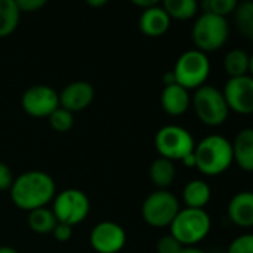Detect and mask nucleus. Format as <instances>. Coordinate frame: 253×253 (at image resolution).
Masks as SVG:
<instances>
[{
	"instance_id": "f257e3e1",
	"label": "nucleus",
	"mask_w": 253,
	"mask_h": 253,
	"mask_svg": "<svg viewBox=\"0 0 253 253\" xmlns=\"http://www.w3.org/2000/svg\"><path fill=\"white\" fill-rule=\"evenodd\" d=\"M9 192L12 203L18 209L32 211L41 207H48L57 194V186L46 171L30 170L14 179Z\"/></svg>"
},
{
	"instance_id": "a878e982",
	"label": "nucleus",
	"mask_w": 253,
	"mask_h": 253,
	"mask_svg": "<svg viewBox=\"0 0 253 253\" xmlns=\"http://www.w3.org/2000/svg\"><path fill=\"white\" fill-rule=\"evenodd\" d=\"M237 6H238V0H204L203 3L204 12H210L223 18L232 15Z\"/></svg>"
},
{
	"instance_id": "f8f14e48",
	"label": "nucleus",
	"mask_w": 253,
	"mask_h": 253,
	"mask_svg": "<svg viewBox=\"0 0 253 253\" xmlns=\"http://www.w3.org/2000/svg\"><path fill=\"white\" fill-rule=\"evenodd\" d=\"M229 112L253 115V78L249 75L229 78L222 89Z\"/></svg>"
},
{
	"instance_id": "cd10ccee",
	"label": "nucleus",
	"mask_w": 253,
	"mask_h": 253,
	"mask_svg": "<svg viewBox=\"0 0 253 253\" xmlns=\"http://www.w3.org/2000/svg\"><path fill=\"white\" fill-rule=\"evenodd\" d=\"M182 249L183 246L171 234H166L157 241V253H179Z\"/></svg>"
},
{
	"instance_id": "72a5a7b5",
	"label": "nucleus",
	"mask_w": 253,
	"mask_h": 253,
	"mask_svg": "<svg viewBox=\"0 0 253 253\" xmlns=\"http://www.w3.org/2000/svg\"><path fill=\"white\" fill-rule=\"evenodd\" d=\"M85 2L91 8H103L109 2V0H85Z\"/></svg>"
},
{
	"instance_id": "1a4fd4ad",
	"label": "nucleus",
	"mask_w": 253,
	"mask_h": 253,
	"mask_svg": "<svg viewBox=\"0 0 253 253\" xmlns=\"http://www.w3.org/2000/svg\"><path fill=\"white\" fill-rule=\"evenodd\" d=\"M51 210L60 223H67L75 228L88 217L91 203L84 191L69 188L55 194Z\"/></svg>"
},
{
	"instance_id": "39448f33",
	"label": "nucleus",
	"mask_w": 253,
	"mask_h": 253,
	"mask_svg": "<svg viewBox=\"0 0 253 253\" xmlns=\"http://www.w3.org/2000/svg\"><path fill=\"white\" fill-rule=\"evenodd\" d=\"M191 106L197 118L207 126H219L229 116V107L222 91L213 85L197 88L191 97Z\"/></svg>"
},
{
	"instance_id": "412c9836",
	"label": "nucleus",
	"mask_w": 253,
	"mask_h": 253,
	"mask_svg": "<svg viewBox=\"0 0 253 253\" xmlns=\"http://www.w3.org/2000/svg\"><path fill=\"white\" fill-rule=\"evenodd\" d=\"M27 223L33 232L45 235V234H52L58 220L49 207H41V209L29 211Z\"/></svg>"
},
{
	"instance_id": "c9c22d12",
	"label": "nucleus",
	"mask_w": 253,
	"mask_h": 253,
	"mask_svg": "<svg viewBox=\"0 0 253 253\" xmlns=\"http://www.w3.org/2000/svg\"><path fill=\"white\" fill-rule=\"evenodd\" d=\"M0 253H18V252L9 246H0Z\"/></svg>"
},
{
	"instance_id": "473e14b6",
	"label": "nucleus",
	"mask_w": 253,
	"mask_h": 253,
	"mask_svg": "<svg viewBox=\"0 0 253 253\" xmlns=\"http://www.w3.org/2000/svg\"><path fill=\"white\" fill-rule=\"evenodd\" d=\"M180 163H182L185 167H188V169H195V157H194V152L189 154V155H186Z\"/></svg>"
},
{
	"instance_id": "aec40b11",
	"label": "nucleus",
	"mask_w": 253,
	"mask_h": 253,
	"mask_svg": "<svg viewBox=\"0 0 253 253\" xmlns=\"http://www.w3.org/2000/svg\"><path fill=\"white\" fill-rule=\"evenodd\" d=\"M163 9L176 21L192 20L198 12V0H161Z\"/></svg>"
},
{
	"instance_id": "423d86ee",
	"label": "nucleus",
	"mask_w": 253,
	"mask_h": 253,
	"mask_svg": "<svg viewBox=\"0 0 253 253\" xmlns=\"http://www.w3.org/2000/svg\"><path fill=\"white\" fill-rule=\"evenodd\" d=\"M210 70L211 64L209 55L198 49H189L177 58L171 72L174 75L176 84L188 91H195L197 88L206 85L210 76Z\"/></svg>"
},
{
	"instance_id": "f704fd0d",
	"label": "nucleus",
	"mask_w": 253,
	"mask_h": 253,
	"mask_svg": "<svg viewBox=\"0 0 253 253\" xmlns=\"http://www.w3.org/2000/svg\"><path fill=\"white\" fill-rule=\"evenodd\" d=\"M179 253H207L203 249L197 247V246H191V247H183Z\"/></svg>"
},
{
	"instance_id": "c85d7f7f",
	"label": "nucleus",
	"mask_w": 253,
	"mask_h": 253,
	"mask_svg": "<svg viewBox=\"0 0 253 253\" xmlns=\"http://www.w3.org/2000/svg\"><path fill=\"white\" fill-rule=\"evenodd\" d=\"M15 3H17L21 14L23 12L32 14V12L41 11L48 3V0H15Z\"/></svg>"
},
{
	"instance_id": "7ed1b4c3",
	"label": "nucleus",
	"mask_w": 253,
	"mask_h": 253,
	"mask_svg": "<svg viewBox=\"0 0 253 253\" xmlns=\"http://www.w3.org/2000/svg\"><path fill=\"white\" fill-rule=\"evenodd\" d=\"M170 234L183 246L191 247L201 243L211 229V219L204 209H180L173 219Z\"/></svg>"
},
{
	"instance_id": "b1692460",
	"label": "nucleus",
	"mask_w": 253,
	"mask_h": 253,
	"mask_svg": "<svg viewBox=\"0 0 253 253\" xmlns=\"http://www.w3.org/2000/svg\"><path fill=\"white\" fill-rule=\"evenodd\" d=\"M232 15L235 29L253 45V0H246V2L238 3Z\"/></svg>"
},
{
	"instance_id": "0eeeda50",
	"label": "nucleus",
	"mask_w": 253,
	"mask_h": 253,
	"mask_svg": "<svg viewBox=\"0 0 253 253\" xmlns=\"http://www.w3.org/2000/svg\"><path fill=\"white\" fill-rule=\"evenodd\" d=\"M154 145L161 158L170 161H182L186 155L194 152V136L180 125H164L157 131Z\"/></svg>"
},
{
	"instance_id": "4468645a",
	"label": "nucleus",
	"mask_w": 253,
	"mask_h": 253,
	"mask_svg": "<svg viewBox=\"0 0 253 253\" xmlns=\"http://www.w3.org/2000/svg\"><path fill=\"white\" fill-rule=\"evenodd\" d=\"M228 219L240 228H253V191H240L226 207Z\"/></svg>"
},
{
	"instance_id": "5701e85b",
	"label": "nucleus",
	"mask_w": 253,
	"mask_h": 253,
	"mask_svg": "<svg viewBox=\"0 0 253 253\" xmlns=\"http://www.w3.org/2000/svg\"><path fill=\"white\" fill-rule=\"evenodd\" d=\"M249 60H250V55L244 49L234 48L225 54L223 69L229 78H238V76L249 75Z\"/></svg>"
},
{
	"instance_id": "393cba45",
	"label": "nucleus",
	"mask_w": 253,
	"mask_h": 253,
	"mask_svg": "<svg viewBox=\"0 0 253 253\" xmlns=\"http://www.w3.org/2000/svg\"><path fill=\"white\" fill-rule=\"evenodd\" d=\"M51 128L57 133H67L73 124H75V115L63 107H58L48 116Z\"/></svg>"
},
{
	"instance_id": "9b49d317",
	"label": "nucleus",
	"mask_w": 253,
	"mask_h": 253,
	"mask_svg": "<svg viewBox=\"0 0 253 253\" xmlns=\"http://www.w3.org/2000/svg\"><path fill=\"white\" fill-rule=\"evenodd\" d=\"M89 244L97 253H119L126 244V232L122 225L103 220L91 229Z\"/></svg>"
},
{
	"instance_id": "2f4dec72",
	"label": "nucleus",
	"mask_w": 253,
	"mask_h": 253,
	"mask_svg": "<svg viewBox=\"0 0 253 253\" xmlns=\"http://www.w3.org/2000/svg\"><path fill=\"white\" fill-rule=\"evenodd\" d=\"M130 2L139 8H143V9H148V8H154V6H158L161 3V0H130Z\"/></svg>"
},
{
	"instance_id": "6ab92c4d",
	"label": "nucleus",
	"mask_w": 253,
	"mask_h": 253,
	"mask_svg": "<svg viewBox=\"0 0 253 253\" xmlns=\"http://www.w3.org/2000/svg\"><path fill=\"white\" fill-rule=\"evenodd\" d=\"M149 179L157 189H169L176 179L174 163L166 158H157L149 167Z\"/></svg>"
},
{
	"instance_id": "2eb2a0df",
	"label": "nucleus",
	"mask_w": 253,
	"mask_h": 253,
	"mask_svg": "<svg viewBox=\"0 0 253 253\" xmlns=\"http://www.w3.org/2000/svg\"><path fill=\"white\" fill-rule=\"evenodd\" d=\"M161 107L170 116H182L191 107V94L179 84L166 85L161 92Z\"/></svg>"
},
{
	"instance_id": "bb28decb",
	"label": "nucleus",
	"mask_w": 253,
	"mask_h": 253,
	"mask_svg": "<svg viewBox=\"0 0 253 253\" xmlns=\"http://www.w3.org/2000/svg\"><path fill=\"white\" fill-rule=\"evenodd\" d=\"M226 253H253V232H246L235 237L229 243Z\"/></svg>"
},
{
	"instance_id": "f03ea898",
	"label": "nucleus",
	"mask_w": 253,
	"mask_h": 253,
	"mask_svg": "<svg viewBox=\"0 0 253 253\" xmlns=\"http://www.w3.org/2000/svg\"><path fill=\"white\" fill-rule=\"evenodd\" d=\"M195 169L209 177L220 176L234 164L232 143L220 134H210L195 143Z\"/></svg>"
},
{
	"instance_id": "e433bc0d",
	"label": "nucleus",
	"mask_w": 253,
	"mask_h": 253,
	"mask_svg": "<svg viewBox=\"0 0 253 253\" xmlns=\"http://www.w3.org/2000/svg\"><path fill=\"white\" fill-rule=\"evenodd\" d=\"M249 76L253 78V54L250 55V60H249Z\"/></svg>"
},
{
	"instance_id": "4be33fe9",
	"label": "nucleus",
	"mask_w": 253,
	"mask_h": 253,
	"mask_svg": "<svg viewBox=\"0 0 253 253\" xmlns=\"http://www.w3.org/2000/svg\"><path fill=\"white\" fill-rule=\"evenodd\" d=\"M20 15L15 0H0V38H8L17 30Z\"/></svg>"
},
{
	"instance_id": "dca6fc26",
	"label": "nucleus",
	"mask_w": 253,
	"mask_h": 253,
	"mask_svg": "<svg viewBox=\"0 0 253 253\" xmlns=\"http://www.w3.org/2000/svg\"><path fill=\"white\" fill-rule=\"evenodd\" d=\"M170 24L171 20L161 6L143 9L139 20V29L148 38H160L166 35L170 29Z\"/></svg>"
},
{
	"instance_id": "a211bd4d",
	"label": "nucleus",
	"mask_w": 253,
	"mask_h": 253,
	"mask_svg": "<svg viewBox=\"0 0 253 253\" xmlns=\"http://www.w3.org/2000/svg\"><path fill=\"white\" fill-rule=\"evenodd\" d=\"M211 198V188L206 180L194 179L188 182L182 191V200L185 207L191 209H206Z\"/></svg>"
},
{
	"instance_id": "f3484780",
	"label": "nucleus",
	"mask_w": 253,
	"mask_h": 253,
	"mask_svg": "<svg viewBox=\"0 0 253 253\" xmlns=\"http://www.w3.org/2000/svg\"><path fill=\"white\" fill-rule=\"evenodd\" d=\"M231 143L237 167L246 173H253V128L240 130Z\"/></svg>"
},
{
	"instance_id": "9d476101",
	"label": "nucleus",
	"mask_w": 253,
	"mask_h": 253,
	"mask_svg": "<svg viewBox=\"0 0 253 253\" xmlns=\"http://www.w3.org/2000/svg\"><path fill=\"white\" fill-rule=\"evenodd\" d=\"M23 110L32 118H48L60 107L58 92L48 85H33L21 97Z\"/></svg>"
},
{
	"instance_id": "20e7f679",
	"label": "nucleus",
	"mask_w": 253,
	"mask_h": 253,
	"mask_svg": "<svg viewBox=\"0 0 253 253\" xmlns=\"http://www.w3.org/2000/svg\"><path fill=\"white\" fill-rule=\"evenodd\" d=\"M195 49L209 54L219 51L229 38V23L226 18L203 12L192 26L191 33Z\"/></svg>"
},
{
	"instance_id": "6e6552de",
	"label": "nucleus",
	"mask_w": 253,
	"mask_h": 253,
	"mask_svg": "<svg viewBox=\"0 0 253 253\" xmlns=\"http://www.w3.org/2000/svg\"><path fill=\"white\" fill-rule=\"evenodd\" d=\"M180 210L177 197L169 189H155L142 204V217L152 228H167Z\"/></svg>"
},
{
	"instance_id": "ddd939ff",
	"label": "nucleus",
	"mask_w": 253,
	"mask_h": 253,
	"mask_svg": "<svg viewBox=\"0 0 253 253\" xmlns=\"http://www.w3.org/2000/svg\"><path fill=\"white\" fill-rule=\"evenodd\" d=\"M94 86L86 81H75L63 88L58 94L60 107L72 112L73 115L85 110L94 100Z\"/></svg>"
},
{
	"instance_id": "7c9ffc66",
	"label": "nucleus",
	"mask_w": 253,
	"mask_h": 253,
	"mask_svg": "<svg viewBox=\"0 0 253 253\" xmlns=\"http://www.w3.org/2000/svg\"><path fill=\"white\" fill-rule=\"evenodd\" d=\"M54 238L58 243H67L72 237H73V226L67 225V223H57V226L52 231Z\"/></svg>"
},
{
	"instance_id": "c756f323",
	"label": "nucleus",
	"mask_w": 253,
	"mask_h": 253,
	"mask_svg": "<svg viewBox=\"0 0 253 253\" xmlns=\"http://www.w3.org/2000/svg\"><path fill=\"white\" fill-rule=\"evenodd\" d=\"M14 174L12 170L8 164L0 161V192H5L9 191L12 183H14Z\"/></svg>"
}]
</instances>
